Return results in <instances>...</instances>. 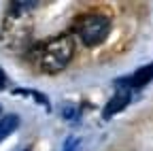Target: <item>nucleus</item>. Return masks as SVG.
<instances>
[{"mask_svg":"<svg viewBox=\"0 0 153 151\" xmlns=\"http://www.w3.org/2000/svg\"><path fill=\"white\" fill-rule=\"evenodd\" d=\"M74 51V43L70 34H60L43 45L41 49V66L49 72H57L68 66Z\"/></svg>","mask_w":153,"mask_h":151,"instance_id":"nucleus-1","label":"nucleus"},{"mask_svg":"<svg viewBox=\"0 0 153 151\" xmlns=\"http://www.w3.org/2000/svg\"><path fill=\"white\" fill-rule=\"evenodd\" d=\"M4 83H7V74H4V70L0 68V89L4 87Z\"/></svg>","mask_w":153,"mask_h":151,"instance_id":"nucleus-6","label":"nucleus"},{"mask_svg":"<svg viewBox=\"0 0 153 151\" xmlns=\"http://www.w3.org/2000/svg\"><path fill=\"white\" fill-rule=\"evenodd\" d=\"M17 126H19V117L15 115V113H9V115L0 117V141H4Z\"/></svg>","mask_w":153,"mask_h":151,"instance_id":"nucleus-5","label":"nucleus"},{"mask_svg":"<svg viewBox=\"0 0 153 151\" xmlns=\"http://www.w3.org/2000/svg\"><path fill=\"white\" fill-rule=\"evenodd\" d=\"M151 79H153V62L143 66V68H138L130 77V83H132V87H145L147 83H151Z\"/></svg>","mask_w":153,"mask_h":151,"instance_id":"nucleus-4","label":"nucleus"},{"mask_svg":"<svg viewBox=\"0 0 153 151\" xmlns=\"http://www.w3.org/2000/svg\"><path fill=\"white\" fill-rule=\"evenodd\" d=\"M76 32H79L83 45L96 47V45H100L108 36V32H111V19L106 15H102V13L87 15L85 19L79 24V30H76Z\"/></svg>","mask_w":153,"mask_h":151,"instance_id":"nucleus-2","label":"nucleus"},{"mask_svg":"<svg viewBox=\"0 0 153 151\" xmlns=\"http://www.w3.org/2000/svg\"><path fill=\"white\" fill-rule=\"evenodd\" d=\"M130 89H132L130 79H121V81L115 83V96L104 106V113H102L104 117H113L115 113H119V111H123L128 106V102H130Z\"/></svg>","mask_w":153,"mask_h":151,"instance_id":"nucleus-3","label":"nucleus"},{"mask_svg":"<svg viewBox=\"0 0 153 151\" xmlns=\"http://www.w3.org/2000/svg\"><path fill=\"white\" fill-rule=\"evenodd\" d=\"M26 151H30V149H26Z\"/></svg>","mask_w":153,"mask_h":151,"instance_id":"nucleus-7","label":"nucleus"}]
</instances>
